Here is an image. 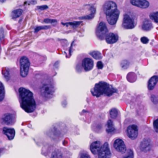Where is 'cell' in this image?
<instances>
[{"instance_id":"obj_20","label":"cell","mask_w":158,"mask_h":158,"mask_svg":"<svg viewBox=\"0 0 158 158\" xmlns=\"http://www.w3.org/2000/svg\"><path fill=\"white\" fill-rule=\"evenodd\" d=\"M153 27V25L151 22H149L148 20H145L143 23L142 25V29H143L145 31H148L150 30Z\"/></svg>"},{"instance_id":"obj_18","label":"cell","mask_w":158,"mask_h":158,"mask_svg":"<svg viewBox=\"0 0 158 158\" xmlns=\"http://www.w3.org/2000/svg\"><path fill=\"white\" fill-rule=\"evenodd\" d=\"M158 82V77L155 75L153 76L149 79L148 85V88L149 90H152L155 87L156 83Z\"/></svg>"},{"instance_id":"obj_4","label":"cell","mask_w":158,"mask_h":158,"mask_svg":"<svg viewBox=\"0 0 158 158\" xmlns=\"http://www.w3.org/2000/svg\"><path fill=\"white\" fill-rule=\"evenodd\" d=\"M30 62L29 57L26 56H22L19 59V67H20V75L21 77L25 78L29 74Z\"/></svg>"},{"instance_id":"obj_22","label":"cell","mask_w":158,"mask_h":158,"mask_svg":"<svg viewBox=\"0 0 158 158\" xmlns=\"http://www.w3.org/2000/svg\"><path fill=\"white\" fill-rule=\"evenodd\" d=\"M5 98V88L2 82H0V103L2 102Z\"/></svg>"},{"instance_id":"obj_14","label":"cell","mask_w":158,"mask_h":158,"mask_svg":"<svg viewBox=\"0 0 158 158\" xmlns=\"http://www.w3.org/2000/svg\"><path fill=\"white\" fill-rule=\"evenodd\" d=\"M119 16V11L117 9L113 13L109 15V16H106L107 21L108 22L110 25H114L116 24V22L118 20V18Z\"/></svg>"},{"instance_id":"obj_15","label":"cell","mask_w":158,"mask_h":158,"mask_svg":"<svg viewBox=\"0 0 158 158\" xmlns=\"http://www.w3.org/2000/svg\"><path fill=\"white\" fill-rule=\"evenodd\" d=\"M3 132L9 140H13L15 134H16L15 130L13 128H9V127H4L3 129Z\"/></svg>"},{"instance_id":"obj_3","label":"cell","mask_w":158,"mask_h":158,"mask_svg":"<svg viewBox=\"0 0 158 158\" xmlns=\"http://www.w3.org/2000/svg\"><path fill=\"white\" fill-rule=\"evenodd\" d=\"M116 90L110 86L108 83L105 82H100L96 83L91 92L93 95L95 96H100L103 95L106 96H111L115 92H116Z\"/></svg>"},{"instance_id":"obj_28","label":"cell","mask_w":158,"mask_h":158,"mask_svg":"<svg viewBox=\"0 0 158 158\" xmlns=\"http://www.w3.org/2000/svg\"><path fill=\"white\" fill-rule=\"evenodd\" d=\"M141 41L143 43L146 44V43H148L149 40H148V38H146V37H142V38H141Z\"/></svg>"},{"instance_id":"obj_21","label":"cell","mask_w":158,"mask_h":158,"mask_svg":"<svg viewBox=\"0 0 158 158\" xmlns=\"http://www.w3.org/2000/svg\"><path fill=\"white\" fill-rule=\"evenodd\" d=\"M23 13V11L21 9H18L14 10L12 13H11V17L13 19H16L22 16Z\"/></svg>"},{"instance_id":"obj_36","label":"cell","mask_w":158,"mask_h":158,"mask_svg":"<svg viewBox=\"0 0 158 158\" xmlns=\"http://www.w3.org/2000/svg\"><path fill=\"white\" fill-rule=\"evenodd\" d=\"M1 47H0V53H1Z\"/></svg>"},{"instance_id":"obj_10","label":"cell","mask_w":158,"mask_h":158,"mask_svg":"<svg viewBox=\"0 0 158 158\" xmlns=\"http://www.w3.org/2000/svg\"><path fill=\"white\" fill-rule=\"evenodd\" d=\"M127 134L131 140H135L138 134V129L136 125H130L127 129Z\"/></svg>"},{"instance_id":"obj_30","label":"cell","mask_w":158,"mask_h":158,"mask_svg":"<svg viewBox=\"0 0 158 158\" xmlns=\"http://www.w3.org/2000/svg\"><path fill=\"white\" fill-rule=\"evenodd\" d=\"M44 22H46V23H55V22H57V21L56 20H52V19H45Z\"/></svg>"},{"instance_id":"obj_17","label":"cell","mask_w":158,"mask_h":158,"mask_svg":"<svg viewBox=\"0 0 158 158\" xmlns=\"http://www.w3.org/2000/svg\"><path fill=\"white\" fill-rule=\"evenodd\" d=\"M105 39L107 43L113 44L117 42V41L118 40V37L117 35L113 33H109L107 34V35L105 37Z\"/></svg>"},{"instance_id":"obj_5","label":"cell","mask_w":158,"mask_h":158,"mask_svg":"<svg viewBox=\"0 0 158 158\" xmlns=\"http://www.w3.org/2000/svg\"><path fill=\"white\" fill-rule=\"evenodd\" d=\"M16 114L14 113L13 111H5L0 116V121L3 125H12L16 122Z\"/></svg>"},{"instance_id":"obj_33","label":"cell","mask_w":158,"mask_h":158,"mask_svg":"<svg viewBox=\"0 0 158 158\" xmlns=\"http://www.w3.org/2000/svg\"><path fill=\"white\" fill-rule=\"evenodd\" d=\"M48 8V6H38V9H40V10H44V9H46Z\"/></svg>"},{"instance_id":"obj_34","label":"cell","mask_w":158,"mask_h":158,"mask_svg":"<svg viewBox=\"0 0 158 158\" xmlns=\"http://www.w3.org/2000/svg\"><path fill=\"white\" fill-rule=\"evenodd\" d=\"M80 157H90V156L89 155H88L87 153H83V154H81Z\"/></svg>"},{"instance_id":"obj_35","label":"cell","mask_w":158,"mask_h":158,"mask_svg":"<svg viewBox=\"0 0 158 158\" xmlns=\"http://www.w3.org/2000/svg\"><path fill=\"white\" fill-rule=\"evenodd\" d=\"M5 1H6V0H0V2H1V3H4Z\"/></svg>"},{"instance_id":"obj_27","label":"cell","mask_w":158,"mask_h":158,"mask_svg":"<svg viewBox=\"0 0 158 158\" xmlns=\"http://www.w3.org/2000/svg\"><path fill=\"white\" fill-rule=\"evenodd\" d=\"M153 126H154V129H155V130L157 133H158V119H156L153 122Z\"/></svg>"},{"instance_id":"obj_7","label":"cell","mask_w":158,"mask_h":158,"mask_svg":"<svg viewBox=\"0 0 158 158\" xmlns=\"http://www.w3.org/2000/svg\"><path fill=\"white\" fill-rule=\"evenodd\" d=\"M104 12H105L106 16H109V15L113 13L114 11H116L117 9V5L113 1H107L106 2L105 5H104Z\"/></svg>"},{"instance_id":"obj_11","label":"cell","mask_w":158,"mask_h":158,"mask_svg":"<svg viewBox=\"0 0 158 158\" xmlns=\"http://www.w3.org/2000/svg\"><path fill=\"white\" fill-rule=\"evenodd\" d=\"M114 147L115 149L119 153H125L126 151L127 148L124 142L121 139H119V138L115 140L114 142Z\"/></svg>"},{"instance_id":"obj_31","label":"cell","mask_w":158,"mask_h":158,"mask_svg":"<svg viewBox=\"0 0 158 158\" xmlns=\"http://www.w3.org/2000/svg\"><path fill=\"white\" fill-rule=\"evenodd\" d=\"M97 67L99 69H103V63L101 62V61H98V62L97 63Z\"/></svg>"},{"instance_id":"obj_6","label":"cell","mask_w":158,"mask_h":158,"mask_svg":"<svg viewBox=\"0 0 158 158\" xmlns=\"http://www.w3.org/2000/svg\"><path fill=\"white\" fill-rule=\"evenodd\" d=\"M108 30H107V26L105 22H100L96 29V35L99 38V39H103L107 35Z\"/></svg>"},{"instance_id":"obj_12","label":"cell","mask_w":158,"mask_h":158,"mask_svg":"<svg viewBox=\"0 0 158 158\" xmlns=\"http://www.w3.org/2000/svg\"><path fill=\"white\" fill-rule=\"evenodd\" d=\"M123 27L127 29H132L134 27V23L129 15L125 14L124 16V19H123Z\"/></svg>"},{"instance_id":"obj_23","label":"cell","mask_w":158,"mask_h":158,"mask_svg":"<svg viewBox=\"0 0 158 158\" xmlns=\"http://www.w3.org/2000/svg\"><path fill=\"white\" fill-rule=\"evenodd\" d=\"M90 55L91 56H92L93 57L94 59H97V60H99L102 58V55L101 53L98 51H91L90 53Z\"/></svg>"},{"instance_id":"obj_2","label":"cell","mask_w":158,"mask_h":158,"mask_svg":"<svg viewBox=\"0 0 158 158\" xmlns=\"http://www.w3.org/2000/svg\"><path fill=\"white\" fill-rule=\"evenodd\" d=\"M18 92L21 108L28 113L34 112L36 109L37 105L32 92L24 87L19 88Z\"/></svg>"},{"instance_id":"obj_25","label":"cell","mask_w":158,"mask_h":158,"mask_svg":"<svg viewBox=\"0 0 158 158\" xmlns=\"http://www.w3.org/2000/svg\"><path fill=\"white\" fill-rule=\"evenodd\" d=\"M150 18L156 22H158V12L153 13L149 16Z\"/></svg>"},{"instance_id":"obj_16","label":"cell","mask_w":158,"mask_h":158,"mask_svg":"<svg viewBox=\"0 0 158 158\" xmlns=\"http://www.w3.org/2000/svg\"><path fill=\"white\" fill-rule=\"evenodd\" d=\"M101 147V142L99 141H94L90 145V151L93 154V155H98Z\"/></svg>"},{"instance_id":"obj_13","label":"cell","mask_w":158,"mask_h":158,"mask_svg":"<svg viewBox=\"0 0 158 158\" xmlns=\"http://www.w3.org/2000/svg\"><path fill=\"white\" fill-rule=\"evenodd\" d=\"M130 3L132 5L141 9H146L149 6V3L146 0H130Z\"/></svg>"},{"instance_id":"obj_32","label":"cell","mask_w":158,"mask_h":158,"mask_svg":"<svg viewBox=\"0 0 158 158\" xmlns=\"http://www.w3.org/2000/svg\"><path fill=\"white\" fill-rule=\"evenodd\" d=\"M80 22H75V23H67V24H65V25H75L77 26V25L80 24Z\"/></svg>"},{"instance_id":"obj_26","label":"cell","mask_w":158,"mask_h":158,"mask_svg":"<svg viewBox=\"0 0 158 158\" xmlns=\"http://www.w3.org/2000/svg\"><path fill=\"white\" fill-rule=\"evenodd\" d=\"M121 66L122 69H126L128 68L129 66V62L127 60L122 61L121 62Z\"/></svg>"},{"instance_id":"obj_19","label":"cell","mask_w":158,"mask_h":158,"mask_svg":"<svg viewBox=\"0 0 158 158\" xmlns=\"http://www.w3.org/2000/svg\"><path fill=\"white\" fill-rule=\"evenodd\" d=\"M115 131V127L113 122L111 120H109L106 124V132L107 133H113Z\"/></svg>"},{"instance_id":"obj_29","label":"cell","mask_w":158,"mask_h":158,"mask_svg":"<svg viewBox=\"0 0 158 158\" xmlns=\"http://www.w3.org/2000/svg\"><path fill=\"white\" fill-rule=\"evenodd\" d=\"M48 28H49V27H37L35 30V32H37L39 31L41 29H47Z\"/></svg>"},{"instance_id":"obj_1","label":"cell","mask_w":158,"mask_h":158,"mask_svg":"<svg viewBox=\"0 0 158 158\" xmlns=\"http://www.w3.org/2000/svg\"><path fill=\"white\" fill-rule=\"evenodd\" d=\"M33 88L36 93L46 100L51 99L55 95V83L48 75H37L35 79Z\"/></svg>"},{"instance_id":"obj_8","label":"cell","mask_w":158,"mask_h":158,"mask_svg":"<svg viewBox=\"0 0 158 158\" xmlns=\"http://www.w3.org/2000/svg\"><path fill=\"white\" fill-rule=\"evenodd\" d=\"M98 157L100 158H106L109 157L111 155V153L109 149V146L107 143H105L100 148L98 153Z\"/></svg>"},{"instance_id":"obj_9","label":"cell","mask_w":158,"mask_h":158,"mask_svg":"<svg viewBox=\"0 0 158 158\" xmlns=\"http://www.w3.org/2000/svg\"><path fill=\"white\" fill-rule=\"evenodd\" d=\"M94 62L90 57H84L81 62V66L85 71H90L93 67Z\"/></svg>"},{"instance_id":"obj_24","label":"cell","mask_w":158,"mask_h":158,"mask_svg":"<svg viewBox=\"0 0 158 158\" xmlns=\"http://www.w3.org/2000/svg\"><path fill=\"white\" fill-rule=\"evenodd\" d=\"M109 115L112 119H115L118 115V111L115 108L112 109L109 112Z\"/></svg>"}]
</instances>
